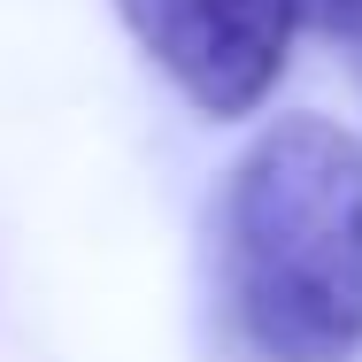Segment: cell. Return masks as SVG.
Returning a JSON list of instances; mask_svg holds the SVG:
<instances>
[{
  "instance_id": "cell-1",
  "label": "cell",
  "mask_w": 362,
  "mask_h": 362,
  "mask_svg": "<svg viewBox=\"0 0 362 362\" xmlns=\"http://www.w3.org/2000/svg\"><path fill=\"white\" fill-rule=\"evenodd\" d=\"M209 293L239 362H362V139L278 116L223 170Z\"/></svg>"
},
{
  "instance_id": "cell-3",
  "label": "cell",
  "mask_w": 362,
  "mask_h": 362,
  "mask_svg": "<svg viewBox=\"0 0 362 362\" xmlns=\"http://www.w3.org/2000/svg\"><path fill=\"white\" fill-rule=\"evenodd\" d=\"M316 16H324V31L339 39V54L355 62V77H362V0H308Z\"/></svg>"
},
{
  "instance_id": "cell-2",
  "label": "cell",
  "mask_w": 362,
  "mask_h": 362,
  "mask_svg": "<svg viewBox=\"0 0 362 362\" xmlns=\"http://www.w3.org/2000/svg\"><path fill=\"white\" fill-rule=\"evenodd\" d=\"M116 16L146 62L216 124L270 100L300 31V0H116Z\"/></svg>"
}]
</instances>
